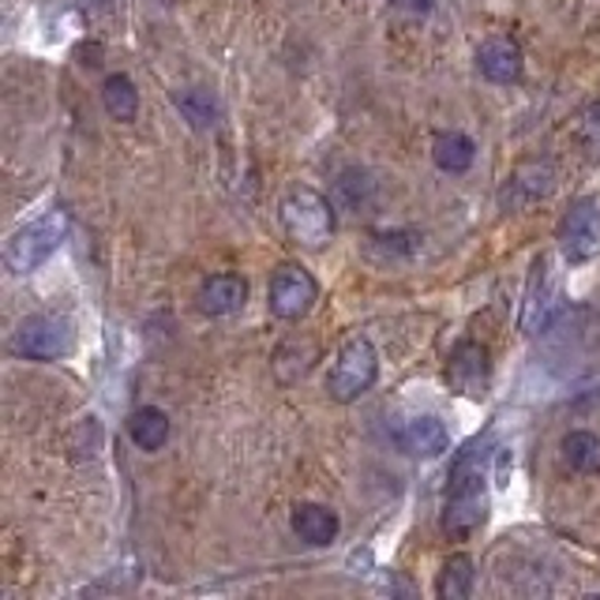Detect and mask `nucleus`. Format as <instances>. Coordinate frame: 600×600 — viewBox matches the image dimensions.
I'll list each match as a JSON object with an SVG mask.
<instances>
[{
	"label": "nucleus",
	"instance_id": "nucleus-8",
	"mask_svg": "<svg viewBox=\"0 0 600 600\" xmlns=\"http://www.w3.org/2000/svg\"><path fill=\"white\" fill-rule=\"evenodd\" d=\"M447 383L465 399H481L488 391V349L476 342H462L447 365Z\"/></svg>",
	"mask_w": 600,
	"mask_h": 600
},
{
	"label": "nucleus",
	"instance_id": "nucleus-2",
	"mask_svg": "<svg viewBox=\"0 0 600 600\" xmlns=\"http://www.w3.org/2000/svg\"><path fill=\"white\" fill-rule=\"evenodd\" d=\"M281 229L300 249H323L334 233V207L312 188H293L278 207Z\"/></svg>",
	"mask_w": 600,
	"mask_h": 600
},
{
	"label": "nucleus",
	"instance_id": "nucleus-17",
	"mask_svg": "<svg viewBox=\"0 0 600 600\" xmlns=\"http://www.w3.org/2000/svg\"><path fill=\"white\" fill-rule=\"evenodd\" d=\"M473 581H476V570L470 555H450L443 575L436 581V593L443 600H465L473 593Z\"/></svg>",
	"mask_w": 600,
	"mask_h": 600
},
{
	"label": "nucleus",
	"instance_id": "nucleus-20",
	"mask_svg": "<svg viewBox=\"0 0 600 600\" xmlns=\"http://www.w3.org/2000/svg\"><path fill=\"white\" fill-rule=\"evenodd\" d=\"M173 102H176V109H181L184 117L192 120V128H215L218 105H215V99H210L207 91H199V86H188V91H176Z\"/></svg>",
	"mask_w": 600,
	"mask_h": 600
},
{
	"label": "nucleus",
	"instance_id": "nucleus-7",
	"mask_svg": "<svg viewBox=\"0 0 600 600\" xmlns=\"http://www.w3.org/2000/svg\"><path fill=\"white\" fill-rule=\"evenodd\" d=\"M563 255L570 263H589L600 255V207L593 199H581L570 207V215L563 218L559 229Z\"/></svg>",
	"mask_w": 600,
	"mask_h": 600
},
{
	"label": "nucleus",
	"instance_id": "nucleus-11",
	"mask_svg": "<svg viewBox=\"0 0 600 600\" xmlns=\"http://www.w3.org/2000/svg\"><path fill=\"white\" fill-rule=\"evenodd\" d=\"M394 439H399V447L413 458H436V454H443L447 443H450V436H447V428L439 417L402 420V425L394 428Z\"/></svg>",
	"mask_w": 600,
	"mask_h": 600
},
{
	"label": "nucleus",
	"instance_id": "nucleus-15",
	"mask_svg": "<svg viewBox=\"0 0 600 600\" xmlns=\"http://www.w3.org/2000/svg\"><path fill=\"white\" fill-rule=\"evenodd\" d=\"M431 158L443 173H465L476 158V147L462 131H439L436 143H431Z\"/></svg>",
	"mask_w": 600,
	"mask_h": 600
},
{
	"label": "nucleus",
	"instance_id": "nucleus-9",
	"mask_svg": "<svg viewBox=\"0 0 600 600\" xmlns=\"http://www.w3.org/2000/svg\"><path fill=\"white\" fill-rule=\"evenodd\" d=\"M555 308H559V286H555V278H552L549 259H541V263L533 267V278H529V289H526L522 331H526V334H536L544 323L552 320Z\"/></svg>",
	"mask_w": 600,
	"mask_h": 600
},
{
	"label": "nucleus",
	"instance_id": "nucleus-19",
	"mask_svg": "<svg viewBox=\"0 0 600 600\" xmlns=\"http://www.w3.org/2000/svg\"><path fill=\"white\" fill-rule=\"evenodd\" d=\"M563 458L578 473H600V436H593V431H570L563 439Z\"/></svg>",
	"mask_w": 600,
	"mask_h": 600
},
{
	"label": "nucleus",
	"instance_id": "nucleus-18",
	"mask_svg": "<svg viewBox=\"0 0 600 600\" xmlns=\"http://www.w3.org/2000/svg\"><path fill=\"white\" fill-rule=\"evenodd\" d=\"M102 102L113 120H131L139 113V91L128 76H109L102 83Z\"/></svg>",
	"mask_w": 600,
	"mask_h": 600
},
{
	"label": "nucleus",
	"instance_id": "nucleus-3",
	"mask_svg": "<svg viewBox=\"0 0 600 600\" xmlns=\"http://www.w3.org/2000/svg\"><path fill=\"white\" fill-rule=\"evenodd\" d=\"M65 236H68V215L65 210H49L46 218L23 226L4 249L8 270H12V275H31V270H38L42 263H46L49 255L60 249Z\"/></svg>",
	"mask_w": 600,
	"mask_h": 600
},
{
	"label": "nucleus",
	"instance_id": "nucleus-10",
	"mask_svg": "<svg viewBox=\"0 0 600 600\" xmlns=\"http://www.w3.org/2000/svg\"><path fill=\"white\" fill-rule=\"evenodd\" d=\"M552 188H555L552 165L549 162H526V165H518V170L510 173V181H507V188H503L499 203L507 210H518V207H526V203H533V199H544Z\"/></svg>",
	"mask_w": 600,
	"mask_h": 600
},
{
	"label": "nucleus",
	"instance_id": "nucleus-14",
	"mask_svg": "<svg viewBox=\"0 0 600 600\" xmlns=\"http://www.w3.org/2000/svg\"><path fill=\"white\" fill-rule=\"evenodd\" d=\"M293 533L308 544H331L338 536V515L320 503H300L293 507Z\"/></svg>",
	"mask_w": 600,
	"mask_h": 600
},
{
	"label": "nucleus",
	"instance_id": "nucleus-13",
	"mask_svg": "<svg viewBox=\"0 0 600 600\" xmlns=\"http://www.w3.org/2000/svg\"><path fill=\"white\" fill-rule=\"evenodd\" d=\"M244 300H249V286H244V278L215 275V278L203 281V289H199V312L203 315H233L244 308Z\"/></svg>",
	"mask_w": 600,
	"mask_h": 600
},
{
	"label": "nucleus",
	"instance_id": "nucleus-5",
	"mask_svg": "<svg viewBox=\"0 0 600 600\" xmlns=\"http://www.w3.org/2000/svg\"><path fill=\"white\" fill-rule=\"evenodd\" d=\"M76 342V331L68 320L60 315H31L26 323H20L12 338V349L26 360H60Z\"/></svg>",
	"mask_w": 600,
	"mask_h": 600
},
{
	"label": "nucleus",
	"instance_id": "nucleus-16",
	"mask_svg": "<svg viewBox=\"0 0 600 600\" xmlns=\"http://www.w3.org/2000/svg\"><path fill=\"white\" fill-rule=\"evenodd\" d=\"M128 436L131 443L139 450H158L165 447V439H170V417H165L162 409H136L128 417Z\"/></svg>",
	"mask_w": 600,
	"mask_h": 600
},
{
	"label": "nucleus",
	"instance_id": "nucleus-4",
	"mask_svg": "<svg viewBox=\"0 0 600 600\" xmlns=\"http://www.w3.org/2000/svg\"><path fill=\"white\" fill-rule=\"evenodd\" d=\"M379 376V353L368 338H349L346 346L338 349L331 365V376H326V391H331L334 402H357L360 394L372 391Z\"/></svg>",
	"mask_w": 600,
	"mask_h": 600
},
{
	"label": "nucleus",
	"instance_id": "nucleus-6",
	"mask_svg": "<svg viewBox=\"0 0 600 600\" xmlns=\"http://www.w3.org/2000/svg\"><path fill=\"white\" fill-rule=\"evenodd\" d=\"M315 297H320V286H315V278L308 275L304 267H297V263H286V267L275 270V278H270V312L278 315V320H304L308 312H312Z\"/></svg>",
	"mask_w": 600,
	"mask_h": 600
},
{
	"label": "nucleus",
	"instance_id": "nucleus-1",
	"mask_svg": "<svg viewBox=\"0 0 600 600\" xmlns=\"http://www.w3.org/2000/svg\"><path fill=\"white\" fill-rule=\"evenodd\" d=\"M481 439L470 443L458 454L454 470H450V492L443 507V529L447 536H470L473 529L484 526L488 518V488H484V470H481Z\"/></svg>",
	"mask_w": 600,
	"mask_h": 600
},
{
	"label": "nucleus",
	"instance_id": "nucleus-12",
	"mask_svg": "<svg viewBox=\"0 0 600 600\" xmlns=\"http://www.w3.org/2000/svg\"><path fill=\"white\" fill-rule=\"evenodd\" d=\"M476 65H481V76L492 79V83H515L522 76V49L510 38H488L476 49Z\"/></svg>",
	"mask_w": 600,
	"mask_h": 600
}]
</instances>
